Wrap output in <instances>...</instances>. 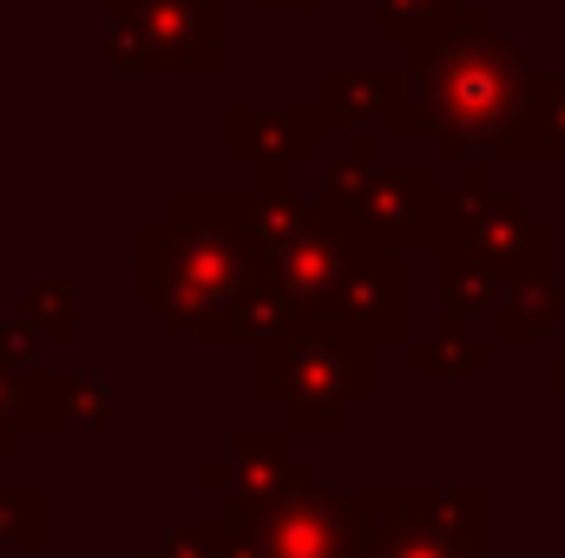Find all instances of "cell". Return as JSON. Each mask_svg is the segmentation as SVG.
<instances>
[{"label": "cell", "instance_id": "cell-21", "mask_svg": "<svg viewBox=\"0 0 565 558\" xmlns=\"http://www.w3.org/2000/svg\"><path fill=\"white\" fill-rule=\"evenodd\" d=\"M33 375L40 368H7L0 362V466L20 453V433H33Z\"/></svg>", "mask_w": 565, "mask_h": 558}, {"label": "cell", "instance_id": "cell-20", "mask_svg": "<svg viewBox=\"0 0 565 558\" xmlns=\"http://www.w3.org/2000/svg\"><path fill=\"white\" fill-rule=\"evenodd\" d=\"M139 558H250V546H244V526L237 519H198V526L164 533Z\"/></svg>", "mask_w": 565, "mask_h": 558}, {"label": "cell", "instance_id": "cell-22", "mask_svg": "<svg viewBox=\"0 0 565 558\" xmlns=\"http://www.w3.org/2000/svg\"><path fill=\"white\" fill-rule=\"evenodd\" d=\"M0 362H7V368H20V375H26V368H40V335H33L13 309L0 315Z\"/></svg>", "mask_w": 565, "mask_h": 558}, {"label": "cell", "instance_id": "cell-23", "mask_svg": "<svg viewBox=\"0 0 565 558\" xmlns=\"http://www.w3.org/2000/svg\"><path fill=\"white\" fill-rule=\"evenodd\" d=\"M316 7H322V0H257V13H270V20H302V13H316Z\"/></svg>", "mask_w": 565, "mask_h": 558}, {"label": "cell", "instance_id": "cell-2", "mask_svg": "<svg viewBox=\"0 0 565 558\" xmlns=\"http://www.w3.org/2000/svg\"><path fill=\"white\" fill-rule=\"evenodd\" d=\"M257 289V250L224 191H171V204L132 230V302L171 335L244 342Z\"/></svg>", "mask_w": 565, "mask_h": 558}, {"label": "cell", "instance_id": "cell-15", "mask_svg": "<svg viewBox=\"0 0 565 558\" xmlns=\"http://www.w3.org/2000/svg\"><path fill=\"white\" fill-rule=\"evenodd\" d=\"M526 151L533 164H565V73L526 79Z\"/></svg>", "mask_w": 565, "mask_h": 558}, {"label": "cell", "instance_id": "cell-24", "mask_svg": "<svg viewBox=\"0 0 565 558\" xmlns=\"http://www.w3.org/2000/svg\"><path fill=\"white\" fill-rule=\"evenodd\" d=\"M553 395L565 401V335L553 342Z\"/></svg>", "mask_w": 565, "mask_h": 558}, {"label": "cell", "instance_id": "cell-5", "mask_svg": "<svg viewBox=\"0 0 565 558\" xmlns=\"http://www.w3.org/2000/svg\"><path fill=\"white\" fill-rule=\"evenodd\" d=\"M434 250L467 257L500 289L507 282H533V277H559V230L546 217H533L520 191H500L493 164H467V178L454 191H440V237H434Z\"/></svg>", "mask_w": 565, "mask_h": 558}, {"label": "cell", "instance_id": "cell-16", "mask_svg": "<svg viewBox=\"0 0 565 558\" xmlns=\"http://www.w3.org/2000/svg\"><path fill=\"white\" fill-rule=\"evenodd\" d=\"M434 282H440V315H460V322H487L500 309V282L487 270H473L467 257H447L434 250Z\"/></svg>", "mask_w": 565, "mask_h": 558}, {"label": "cell", "instance_id": "cell-11", "mask_svg": "<svg viewBox=\"0 0 565 558\" xmlns=\"http://www.w3.org/2000/svg\"><path fill=\"white\" fill-rule=\"evenodd\" d=\"M33 427H46V433H106L113 427L106 368H40L33 375Z\"/></svg>", "mask_w": 565, "mask_h": 558}, {"label": "cell", "instance_id": "cell-4", "mask_svg": "<svg viewBox=\"0 0 565 558\" xmlns=\"http://www.w3.org/2000/svg\"><path fill=\"white\" fill-rule=\"evenodd\" d=\"M250 388L296 433H342L355 408H369L382 395V348L335 335L322 322H289L282 335L257 342Z\"/></svg>", "mask_w": 565, "mask_h": 558}, {"label": "cell", "instance_id": "cell-13", "mask_svg": "<svg viewBox=\"0 0 565 558\" xmlns=\"http://www.w3.org/2000/svg\"><path fill=\"white\" fill-rule=\"evenodd\" d=\"M493 322V348L507 342H559L565 335V277H533V282H507L500 289V309L487 315Z\"/></svg>", "mask_w": 565, "mask_h": 558}, {"label": "cell", "instance_id": "cell-14", "mask_svg": "<svg viewBox=\"0 0 565 558\" xmlns=\"http://www.w3.org/2000/svg\"><path fill=\"white\" fill-rule=\"evenodd\" d=\"M395 348L415 375H487L500 362V348L460 315H434V335H402Z\"/></svg>", "mask_w": 565, "mask_h": 558}, {"label": "cell", "instance_id": "cell-1", "mask_svg": "<svg viewBox=\"0 0 565 558\" xmlns=\"http://www.w3.org/2000/svg\"><path fill=\"white\" fill-rule=\"evenodd\" d=\"M408 132L434 139L447 164H533L526 151V53L500 33L493 13H460L422 46L402 53Z\"/></svg>", "mask_w": 565, "mask_h": 558}, {"label": "cell", "instance_id": "cell-9", "mask_svg": "<svg viewBox=\"0 0 565 558\" xmlns=\"http://www.w3.org/2000/svg\"><path fill=\"white\" fill-rule=\"evenodd\" d=\"M244 546L250 558H362V533H355L349 493L316 486L302 500H282L277 513L250 519Z\"/></svg>", "mask_w": 565, "mask_h": 558}, {"label": "cell", "instance_id": "cell-12", "mask_svg": "<svg viewBox=\"0 0 565 558\" xmlns=\"http://www.w3.org/2000/svg\"><path fill=\"white\" fill-rule=\"evenodd\" d=\"M349 513H355V533H362V558H500L480 552V546H447V539L422 533L402 513V493H349Z\"/></svg>", "mask_w": 565, "mask_h": 558}, {"label": "cell", "instance_id": "cell-10", "mask_svg": "<svg viewBox=\"0 0 565 558\" xmlns=\"http://www.w3.org/2000/svg\"><path fill=\"white\" fill-rule=\"evenodd\" d=\"M309 112L322 119V132H362V139H382V132H408V99H402V79L395 73H322L316 79V99Z\"/></svg>", "mask_w": 565, "mask_h": 558}, {"label": "cell", "instance_id": "cell-3", "mask_svg": "<svg viewBox=\"0 0 565 558\" xmlns=\"http://www.w3.org/2000/svg\"><path fill=\"white\" fill-rule=\"evenodd\" d=\"M316 171H322V191L309 197V211L322 224H342L349 237H362L382 257L434 250V237H440V171L427 158H388L382 139L335 132V144H322Z\"/></svg>", "mask_w": 565, "mask_h": 558}, {"label": "cell", "instance_id": "cell-19", "mask_svg": "<svg viewBox=\"0 0 565 558\" xmlns=\"http://www.w3.org/2000/svg\"><path fill=\"white\" fill-rule=\"evenodd\" d=\"M0 546H20V552L53 546V493L46 486H0Z\"/></svg>", "mask_w": 565, "mask_h": 558}, {"label": "cell", "instance_id": "cell-7", "mask_svg": "<svg viewBox=\"0 0 565 558\" xmlns=\"http://www.w3.org/2000/svg\"><path fill=\"white\" fill-rule=\"evenodd\" d=\"M316 486H322V473L309 460H296L282 433H264V427H237L217 453V493L231 506L224 519H237V526L277 513L282 500H302Z\"/></svg>", "mask_w": 565, "mask_h": 558}, {"label": "cell", "instance_id": "cell-8", "mask_svg": "<svg viewBox=\"0 0 565 558\" xmlns=\"http://www.w3.org/2000/svg\"><path fill=\"white\" fill-rule=\"evenodd\" d=\"M322 119L302 106H264V99H231L224 106V151L237 164H250L257 178H289L296 164H316L322 158Z\"/></svg>", "mask_w": 565, "mask_h": 558}, {"label": "cell", "instance_id": "cell-18", "mask_svg": "<svg viewBox=\"0 0 565 558\" xmlns=\"http://www.w3.org/2000/svg\"><path fill=\"white\" fill-rule=\"evenodd\" d=\"M40 342H73L79 335V289L60 277H40L20 289V309H13Z\"/></svg>", "mask_w": 565, "mask_h": 558}, {"label": "cell", "instance_id": "cell-6", "mask_svg": "<svg viewBox=\"0 0 565 558\" xmlns=\"http://www.w3.org/2000/svg\"><path fill=\"white\" fill-rule=\"evenodd\" d=\"M224 0H106V60L139 79L224 73Z\"/></svg>", "mask_w": 565, "mask_h": 558}, {"label": "cell", "instance_id": "cell-17", "mask_svg": "<svg viewBox=\"0 0 565 558\" xmlns=\"http://www.w3.org/2000/svg\"><path fill=\"white\" fill-rule=\"evenodd\" d=\"M467 0H375V40L382 46H422L427 33H440L447 20H460Z\"/></svg>", "mask_w": 565, "mask_h": 558}]
</instances>
